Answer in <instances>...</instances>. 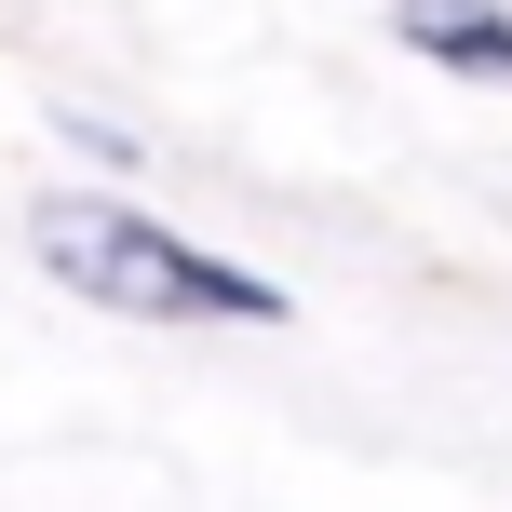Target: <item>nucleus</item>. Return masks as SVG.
<instances>
[{
    "label": "nucleus",
    "mask_w": 512,
    "mask_h": 512,
    "mask_svg": "<svg viewBox=\"0 0 512 512\" xmlns=\"http://www.w3.org/2000/svg\"><path fill=\"white\" fill-rule=\"evenodd\" d=\"M27 243H41V270L68 283V297H95V310H162V324H283V297H270L256 270L203 256L189 230L108 203V189H54V203L27 216Z\"/></svg>",
    "instance_id": "f257e3e1"
},
{
    "label": "nucleus",
    "mask_w": 512,
    "mask_h": 512,
    "mask_svg": "<svg viewBox=\"0 0 512 512\" xmlns=\"http://www.w3.org/2000/svg\"><path fill=\"white\" fill-rule=\"evenodd\" d=\"M405 54H432V68H459V81H512V14L499 0H405Z\"/></svg>",
    "instance_id": "f03ea898"
}]
</instances>
